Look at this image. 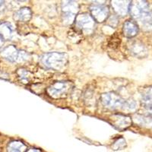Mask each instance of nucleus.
Segmentation results:
<instances>
[{
  "label": "nucleus",
  "mask_w": 152,
  "mask_h": 152,
  "mask_svg": "<svg viewBox=\"0 0 152 152\" xmlns=\"http://www.w3.org/2000/svg\"><path fill=\"white\" fill-rule=\"evenodd\" d=\"M40 60L42 65L46 68L61 72L67 66L69 56L65 53H47L41 56Z\"/></svg>",
  "instance_id": "1"
},
{
  "label": "nucleus",
  "mask_w": 152,
  "mask_h": 152,
  "mask_svg": "<svg viewBox=\"0 0 152 152\" xmlns=\"http://www.w3.org/2000/svg\"><path fill=\"white\" fill-rule=\"evenodd\" d=\"M73 85L71 81H56L47 89V94L55 99L63 98L72 90Z\"/></svg>",
  "instance_id": "2"
},
{
  "label": "nucleus",
  "mask_w": 152,
  "mask_h": 152,
  "mask_svg": "<svg viewBox=\"0 0 152 152\" xmlns=\"http://www.w3.org/2000/svg\"><path fill=\"white\" fill-rule=\"evenodd\" d=\"M75 21L76 27L81 32L86 34H91L93 33L95 28V22L91 15L86 13L78 15L76 16Z\"/></svg>",
  "instance_id": "3"
},
{
  "label": "nucleus",
  "mask_w": 152,
  "mask_h": 152,
  "mask_svg": "<svg viewBox=\"0 0 152 152\" xmlns=\"http://www.w3.org/2000/svg\"><path fill=\"white\" fill-rule=\"evenodd\" d=\"M100 101L108 109L116 110L123 107L125 100L113 92H107L100 96Z\"/></svg>",
  "instance_id": "4"
},
{
  "label": "nucleus",
  "mask_w": 152,
  "mask_h": 152,
  "mask_svg": "<svg viewBox=\"0 0 152 152\" xmlns=\"http://www.w3.org/2000/svg\"><path fill=\"white\" fill-rule=\"evenodd\" d=\"M2 56L12 62H24L28 60L29 55L24 51H19L15 46H9L3 50Z\"/></svg>",
  "instance_id": "5"
},
{
  "label": "nucleus",
  "mask_w": 152,
  "mask_h": 152,
  "mask_svg": "<svg viewBox=\"0 0 152 152\" xmlns=\"http://www.w3.org/2000/svg\"><path fill=\"white\" fill-rule=\"evenodd\" d=\"M90 12L94 21L99 23L105 21L109 15V9L107 6L102 4H92L90 6Z\"/></svg>",
  "instance_id": "6"
},
{
  "label": "nucleus",
  "mask_w": 152,
  "mask_h": 152,
  "mask_svg": "<svg viewBox=\"0 0 152 152\" xmlns=\"http://www.w3.org/2000/svg\"><path fill=\"white\" fill-rule=\"evenodd\" d=\"M110 121L112 126L120 131L128 129L132 125L131 117L123 114H114L110 116Z\"/></svg>",
  "instance_id": "7"
},
{
  "label": "nucleus",
  "mask_w": 152,
  "mask_h": 152,
  "mask_svg": "<svg viewBox=\"0 0 152 152\" xmlns=\"http://www.w3.org/2000/svg\"><path fill=\"white\" fill-rule=\"evenodd\" d=\"M129 50L133 56L137 58H145L148 56V50L143 43L134 41L129 46Z\"/></svg>",
  "instance_id": "8"
},
{
  "label": "nucleus",
  "mask_w": 152,
  "mask_h": 152,
  "mask_svg": "<svg viewBox=\"0 0 152 152\" xmlns=\"http://www.w3.org/2000/svg\"><path fill=\"white\" fill-rule=\"evenodd\" d=\"M142 105L152 117V87L145 88L142 92Z\"/></svg>",
  "instance_id": "9"
},
{
  "label": "nucleus",
  "mask_w": 152,
  "mask_h": 152,
  "mask_svg": "<svg viewBox=\"0 0 152 152\" xmlns=\"http://www.w3.org/2000/svg\"><path fill=\"white\" fill-rule=\"evenodd\" d=\"M130 3V1H112L111 5L116 14L124 16L128 13Z\"/></svg>",
  "instance_id": "10"
},
{
  "label": "nucleus",
  "mask_w": 152,
  "mask_h": 152,
  "mask_svg": "<svg viewBox=\"0 0 152 152\" xmlns=\"http://www.w3.org/2000/svg\"><path fill=\"white\" fill-rule=\"evenodd\" d=\"M123 34L126 37L132 38L136 36L138 33V26L137 23L133 21H127L123 24Z\"/></svg>",
  "instance_id": "11"
},
{
  "label": "nucleus",
  "mask_w": 152,
  "mask_h": 152,
  "mask_svg": "<svg viewBox=\"0 0 152 152\" xmlns=\"http://www.w3.org/2000/svg\"><path fill=\"white\" fill-rule=\"evenodd\" d=\"M79 10V5L74 1H65L62 3V14L76 15Z\"/></svg>",
  "instance_id": "12"
},
{
  "label": "nucleus",
  "mask_w": 152,
  "mask_h": 152,
  "mask_svg": "<svg viewBox=\"0 0 152 152\" xmlns=\"http://www.w3.org/2000/svg\"><path fill=\"white\" fill-rule=\"evenodd\" d=\"M31 16H32V12L31 9L28 7H24L15 12L14 18L18 21L26 22L31 18Z\"/></svg>",
  "instance_id": "13"
},
{
  "label": "nucleus",
  "mask_w": 152,
  "mask_h": 152,
  "mask_svg": "<svg viewBox=\"0 0 152 152\" xmlns=\"http://www.w3.org/2000/svg\"><path fill=\"white\" fill-rule=\"evenodd\" d=\"M14 34V29L12 24L5 22L0 24V35L3 40H10Z\"/></svg>",
  "instance_id": "14"
},
{
  "label": "nucleus",
  "mask_w": 152,
  "mask_h": 152,
  "mask_svg": "<svg viewBox=\"0 0 152 152\" xmlns=\"http://www.w3.org/2000/svg\"><path fill=\"white\" fill-rule=\"evenodd\" d=\"M133 120L138 126L145 128H152V119L147 116L135 115L133 117Z\"/></svg>",
  "instance_id": "15"
},
{
  "label": "nucleus",
  "mask_w": 152,
  "mask_h": 152,
  "mask_svg": "<svg viewBox=\"0 0 152 152\" xmlns=\"http://www.w3.org/2000/svg\"><path fill=\"white\" fill-rule=\"evenodd\" d=\"M26 146L20 141H13L8 145V152H24Z\"/></svg>",
  "instance_id": "16"
},
{
  "label": "nucleus",
  "mask_w": 152,
  "mask_h": 152,
  "mask_svg": "<svg viewBox=\"0 0 152 152\" xmlns=\"http://www.w3.org/2000/svg\"><path fill=\"white\" fill-rule=\"evenodd\" d=\"M18 77L23 84L29 83L31 78V74L24 69H19L17 71Z\"/></svg>",
  "instance_id": "17"
},
{
  "label": "nucleus",
  "mask_w": 152,
  "mask_h": 152,
  "mask_svg": "<svg viewBox=\"0 0 152 152\" xmlns=\"http://www.w3.org/2000/svg\"><path fill=\"white\" fill-rule=\"evenodd\" d=\"M122 108L129 112H133L137 109V103L133 99H129L125 100Z\"/></svg>",
  "instance_id": "18"
},
{
  "label": "nucleus",
  "mask_w": 152,
  "mask_h": 152,
  "mask_svg": "<svg viewBox=\"0 0 152 152\" xmlns=\"http://www.w3.org/2000/svg\"><path fill=\"white\" fill-rule=\"evenodd\" d=\"M126 146V142L123 138H118L112 144L113 150H122Z\"/></svg>",
  "instance_id": "19"
},
{
  "label": "nucleus",
  "mask_w": 152,
  "mask_h": 152,
  "mask_svg": "<svg viewBox=\"0 0 152 152\" xmlns=\"http://www.w3.org/2000/svg\"><path fill=\"white\" fill-rule=\"evenodd\" d=\"M27 152H41V151L37 148H31L27 151Z\"/></svg>",
  "instance_id": "20"
},
{
  "label": "nucleus",
  "mask_w": 152,
  "mask_h": 152,
  "mask_svg": "<svg viewBox=\"0 0 152 152\" xmlns=\"http://www.w3.org/2000/svg\"><path fill=\"white\" fill-rule=\"evenodd\" d=\"M3 43H4V40H3V38L1 37V35H0V48L2 47V45H3Z\"/></svg>",
  "instance_id": "21"
}]
</instances>
